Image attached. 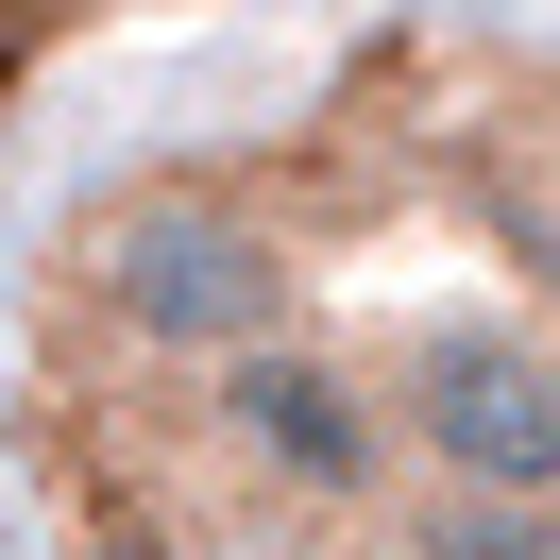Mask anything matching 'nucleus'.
Masks as SVG:
<instances>
[{"instance_id":"obj_1","label":"nucleus","mask_w":560,"mask_h":560,"mask_svg":"<svg viewBox=\"0 0 560 560\" xmlns=\"http://www.w3.org/2000/svg\"><path fill=\"white\" fill-rule=\"evenodd\" d=\"M69 289L119 323V340H153V357H255V340H289V238L238 205V187H205V171H153V187H103V205L69 221Z\"/></svg>"},{"instance_id":"obj_2","label":"nucleus","mask_w":560,"mask_h":560,"mask_svg":"<svg viewBox=\"0 0 560 560\" xmlns=\"http://www.w3.org/2000/svg\"><path fill=\"white\" fill-rule=\"evenodd\" d=\"M374 424H408V442L442 458V492H526V510L560 492V357H544V323H510V306L408 323Z\"/></svg>"},{"instance_id":"obj_6","label":"nucleus","mask_w":560,"mask_h":560,"mask_svg":"<svg viewBox=\"0 0 560 560\" xmlns=\"http://www.w3.org/2000/svg\"><path fill=\"white\" fill-rule=\"evenodd\" d=\"M0 85H18V51H0Z\"/></svg>"},{"instance_id":"obj_3","label":"nucleus","mask_w":560,"mask_h":560,"mask_svg":"<svg viewBox=\"0 0 560 560\" xmlns=\"http://www.w3.org/2000/svg\"><path fill=\"white\" fill-rule=\"evenodd\" d=\"M221 442H238L255 476L357 510V492H374V458H390V424H374V390H357L323 340H255V357H221Z\"/></svg>"},{"instance_id":"obj_5","label":"nucleus","mask_w":560,"mask_h":560,"mask_svg":"<svg viewBox=\"0 0 560 560\" xmlns=\"http://www.w3.org/2000/svg\"><path fill=\"white\" fill-rule=\"evenodd\" d=\"M69 560H187V526L171 510H119V492H103V510H85V544Z\"/></svg>"},{"instance_id":"obj_4","label":"nucleus","mask_w":560,"mask_h":560,"mask_svg":"<svg viewBox=\"0 0 560 560\" xmlns=\"http://www.w3.org/2000/svg\"><path fill=\"white\" fill-rule=\"evenodd\" d=\"M390 544H408V560H560V526L526 510V492H408Z\"/></svg>"}]
</instances>
